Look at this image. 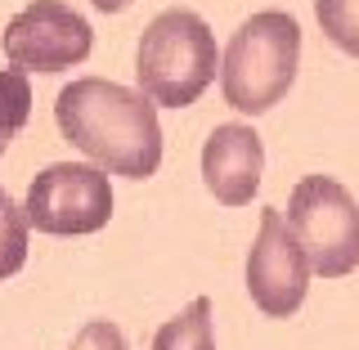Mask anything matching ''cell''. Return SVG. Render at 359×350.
I'll list each match as a JSON object with an SVG mask.
<instances>
[{
	"mask_svg": "<svg viewBox=\"0 0 359 350\" xmlns=\"http://www.w3.org/2000/svg\"><path fill=\"white\" fill-rule=\"evenodd\" d=\"M54 121L63 140L108 175L149 180L162 166L157 104L144 90L104 81V76H76L54 99Z\"/></svg>",
	"mask_w": 359,
	"mask_h": 350,
	"instance_id": "obj_1",
	"label": "cell"
},
{
	"mask_svg": "<svg viewBox=\"0 0 359 350\" xmlns=\"http://www.w3.org/2000/svg\"><path fill=\"white\" fill-rule=\"evenodd\" d=\"M301 67V22L283 9H261L229 36L220 54L224 104L261 117L292 90Z\"/></svg>",
	"mask_w": 359,
	"mask_h": 350,
	"instance_id": "obj_2",
	"label": "cell"
},
{
	"mask_svg": "<svg viewBox=\"0 0 359 350\" xmlns=\"http://www.w3.org/2000/svg\"><path fill=\"white\" fill-rule=\"evenodd\" d=\"M216 32L194 9H162L135 45V81L162 108H189L216 81Z\"/></svg>",
	"mask_w": 359,
	"mask_h": 350,
	"instance_id": "obj_3",
	"label": "cell"
},
{
	"mask_svg": "<svg viewBox=\"0 0 359 350\" xmlns=\"http://www.w3.org/2000/svg\"><path fill=\"white\" fill-rule=\"evenodd\" d=\"M287 224L306 247L310 269L341 278L359 265V202L332 175H301L287 198Z\"/></svg>",
	"mask_w": 359,
	"mask_h": 350,
	"instance_id": "obj_4",
	"label": "cell"
},
{
	"mask_svg": "<svg viewBox=\"0 0 359 350\" xmlns=\"http://www.w3.org/2000/svg\"><path fill=\"white\" fill-rule=\"evenodd\" d=\"M27 224L54 238L99 234L112 220V184L95 162H54L32 175L27 184Z\"/></svg>",
	"mask_w": 359,
	"mask_h": 350,
	"instance_id": "obj_5",
	"label": "cell"
},
{
	"mask_svg": "<svg viewBox=\"0 0 359 350\" xmlns=\"http://www.w3.org/2000/svg\"><path fill=\"white\" fill-rule=\"evenodd\" d=\"M95 50L90 22L63 0H32L5 22V59L22 72H67Z\"/></svg>",
	"mask_w": 359,
	"mask_h": 350,
	"instance_id": "obj_6",
	"label": "cell"
},
{
	"mask_svg": "<svg viewBox=\"0 0 359 350\" xmlns=\"http://www.w3.org/2000/svg\"><path fill=\"white\" fill-rule=\"evenodd\" d=\"M310 256L306 247L297 243L287 216L278 207L261 211V229H256V243L247 252V297L252 306L269 314V319H287V314L301 310L310 288Z\"/></svg>",
	"mask_w": 359,
	"mask_h": 350,
	"instance_id": "obj_7",
	"label": "cell"
},
{
	"mask_svg": "<svg viewBox=\"0 0 359 350\" xmlns=\"http://www.w3.org/2000/svg\"><path fill=\"white\" fill-rule=\"evenodd\" d=\"M265 171V144L247 121H224L202 144V184L224 207H247L261 189Z\"/></svg>",
	"mask_w": 359,
	"mask_h": 350,
	"instance_id": "obj_8",
	"label": "cell"
},
{
	"mask_svg": "<svg viewBox=\"0 0 359 350\" xmlns=\"http://www.w3.org/2000/svg\"><path fill=\"white\" fill-rule=\"evenodd\" d=\"M153 350H216L211 328V297H194L175 319H166L153 332Z\"/></svg>",
	"mask_w": 359,
	"mask_h": 350,
	"instance_id": "obj_9",
	"label": "cell"
},
{
	"mask_svg": "<svg viewBox=\"0 0 359 350\" xmlns=\"http://www.w3.org/2000/svg\"><path fill=\"white\" fill-rule=\"evenodd\" d=\"M32 117V81L22 67H0V153Z\"/></svg>",
	"mask_w": 359,
	"mask_h": 350,
	"instance_id": "obj_10",
	"label": "cell"
},
{
	"mask_svg": "<svg viewBox=\"0 0 359 350\" xmlns=\"http://www.w3.org/2000/svg\"><path fill=\"white\" fill-rule=\"evenodd\" d=\"M27 211L0 189V278L18 274L27 265Z\"/></svg>",
	"mask_w": 359,
	"mask_h": 350,
	"instance_id": "obj_11",
	"label": "cell"
},
{
	"mask_svg": "<svg viewBox=\"0 0 359 350\" xmlns=\"http://www.w3.org/2000/svg\"><path fill=\"white\" fill-rule=\"evenodd\" d=\"M314 18L337 50L359 59V0H314Z\"/></svg>",
	"mask_w": 359,
	"mask_h": 350,
	"instance_id": "obj_12",
	"label": "cell"
},
{
	"mask_svg": "<svg viewBox=\"0 0 359 350\" xmlns=\"http://www.w3.org/2000/svg\"><path fill=\"white\" fill-rule=\"evenodd\" d=\"M67 350H126V332H121L112 319H90L86 328L72 337Z\"/></svg>",
	"mask_w": 359,
	"mask_h": 350,
	"instance_id": "obj_13",
	"label": "cell"
},
{
	"mask_svg": "<svg viewBox=\"0 0 359 350\" xmlns=\"http://www.w3.org/2000/svg\"><path fill=\"white\" fill-rule=\"evenodd\" d=\"M90 5L99 9V14H121L126 5H135V0H90Z\"/></svg>",
	"mask_w": 359,
	"mask_h": 350,
	"instance_id": "obj_14",
	"label": "cell"
}]
</instances>
